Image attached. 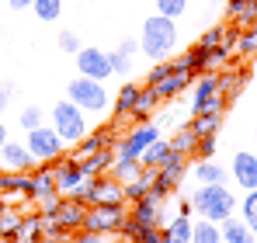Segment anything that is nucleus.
Returning a JSON list of instances; mask_svg holds the SVG:
<instances>
[{"label": "nucleus", "instance_id": "1", "mask_svg": "<svg viewBox=\"0 0 257 243\" xmlns=\"http://www.w3.org/2000/svg\"><path fill=\"white\" fill-rule=\"evenodd\" d=\"M174 49H177V25L174 18H164V14H153L143 21V32H139V52L153 63L160 59H171Z\"/></svg>", "mask_w": 257, "mask_h": 243}, {"label": "nucleus", "instance_id": "2", "mask_svg": "<svg viewBox=\"0 0 257 243\" xmlns=\"http://www.w3.org/2000/svg\"><path fill=\"white\" fill-rule=\"evenodd\" d=\"M191 208H195L202 219L222 222V219L236 215L240 198H236L226 184H198V188H195V195H191Z\"/></svg>", "mask_w": 257, "mask_h": 243}, {"label": "nucleus", "instance_id": "3", "mask_svg": "<svg viewBox=\"0 0 257 243\" xmlns=\"http://www.w3.org/2000/svg\"><path fill=\"white\" fill-rule=\"evenodd\" d=\"M49 118H52V129L59 132V139L66 146H77L87 136V111H80L73 101H56Z\"/></svg>", "mask_w": 257, "mask_h": 243}, {"label": "nucleus", "instance_id": "4", "mask_svg": "<svg viewBox=\"0 0 257 243\" xmlns=\"http://www.w3.org/2000/svg\"><path fill=\"white\" fill-rule=\"evenodd\" d=\"M66 97H70L80 111H87V115H101V111L111 104L104 83L90 80V77H73V80L66 83Z\"/></svg>", "mask_w": 257, "mask_h": 243}, {"label": "nucleus", "instance_id": "5", "mask_svg": "<svg viewBox=\"0 0 257 243\" xmlns=\"http://www.w3.org/2000/svg\"><path fill=\"white\" fill-rule=\"evenodd\" d=\"M77 198L84 205H128L125 202V184L115 181L111 174H97V177H87L84 188L77 191Z\"/></svg>", "mask_w": 257, "mask_h": 243}, {"label": "nucleus", "instance_id": "6", "mask_svg": "<svg viewBox=\"0 0 257 243\" xmlns=\"http://www.w3.org/2000/svg\"><path fill=\"white\" fill-rule=\"evenodd\" d=\"M229 97L219 94V73L209 70L195 80V94H191V115H205V111H226Z\"/></svg>", "mask_w": 257, "mask_h": 243}, {"label": "nucleus", "instance_id": "7", "mask_svg": "<svg viewBox=\"0 0 257 243\" xmlns=\"http://www.w3.org/2000/svg\"><path fill=\"white\" fill-rule=\"evenodd\" d=\"M128 219V205H87V215H84V229L90 233H122Z\"/></svg>", "mask_w": 257, "mask_h": 243}, {"label": "nucleus", "instance_id": "8", "mask_svg": "<svg viewBox=\"0 0 257 243\" xmlns=\"http://www.w3.org/2000/svg\"><path fill=\"white\" fill-rule=\"evenodd\" d=\"M160 139V125L157 122H139L136 129H128L125 136L115 143V157H122V160H139L143 157V150L150 146V143H157Z\"/></svg>", "mask_w": 257, "mask_h": 243}, {"label": "nucleus", "instance_id": "9", "mask_svg": "<svg viewBox=\"0 0 257 243\" xmlns=\"http://www.w3.org/2000/svg\"><path fill=\"white\" fill-rule=\"evenodd\" d=\"M25 146H28V153L35 157V163H56L63 153H66V143L59 139V132L49 125H39V129H32L28 132V139H25Z\"/></svg>", "mask_w": 257, "mask_h": 243}, {"label": "nucleus", "instance_id": "10", "mask_svg": "<svg viewBox=\"0 0 257 243\" xmlns=\"http://www.w3.org/2000/svg\"><path fill=\"white\" fill-rule=\"evenodd\" d=\"M49 222H56V226H63V229H70V233H77V229H84V215H87V205L77 198V195H70V198H56L52 208H45L42 212Z\"/></svg>", "mask_w": 257, "mask_h": 243}, {"label": "nucleus", "instance_id": "11", "mask_svg": "<svg viewBox=\"0 0 257 243\" xmlns=\"http://www.w3.org/2000/svg\"><path fill=\"white\" fill-rule=\"evenodd\" d=\"M52 167V181H56V191L63 195V198H70V195H77L80 188H84V170H80V160L77 157H59L56 163H49Z\"/></svg>", "mask_w": 257, "mask_h": 243}, {"label": "nucleus", "instance_id": "12", "mask_svg": "<svg viewBox=\"0 0 257 243\" xmlns=\"http://www.w3.org/2000/svg\"><path fill=\"white\" fill-rule=\"evenodd\" d=\"M184 174H188V157H181V153H171L167 160H164L160 167H157V181H153V195H160V198H167V195H174Z\"/></svg>", "mask_w": 257, "mask_h": 243}, {"label": "nucleus", "instance_id": "13", "mask_svg": "<svg viewBox=\"0 0 257 243\" xmlns=\"http://www.w3.org/2000/svg\"><path fill=\"white\" fill-rule=\"evenodd\" d=\"M77 73L104 83L108 77H111L108 52H104V49H97V45H80V52H77Z\"/></svg>", "mask_w": 257, "mask_h": 243}, {"label": "nucleus", "instance_id": "14", "mask_svg": "<svg viewBox=\"0 0 257 243\" xmlns=\"http://www.w3.org/2000/svg\"><path fill=\"white\" fill-rule=\"evenodd\" d=\"M128 219L139 222V226H160V222H167L171 215H167V208H164V198L150 191V195L128 202Z\"/></svg>", "mask_w": 257, "mask_h": 243}, {"label": "nucleus", "instance_id": "15", "mask_svg": "<svg viewBox=\"0 0 257 243\" xmlns=\"http://www.w3.org/2000/svg\"><path fill=\"white\" fill-rule=\"evenodd\" d=\"M32 198L45 208H52L56 198H59V191H56V181H52V167L49 163H39V170L32 174Z\"/></svg>", "mask_w": 257, "mask_h": 243}, {"label": "nucleus", "instance_id": "16", "mask_svg": "<svg viewBox=\"0 0 257 243\" xmlns=\"http://www.w3.org/2000/svg\"><path fill=\"white\" fill-rule=\"evenodd\" d=\"M118 143V132H115V125H104V129H87V136L77 143V153L73 157H87V153H101V150H111Z\"/></svg>", "mask_w": 257, "mask_h": 243}, {"label": "nucleus", "instance_id": "17", "mask_svg": "<svg viewBox=\"0 0 257 243\" xmlns=\"http://www.w3.org/2000/svg\"><path fill=\"white\" fill-rule=\"evenodd\" d=\"M233 181L243 191H254L257 188V157L254 153H236L233 157Z\"/></svg>", "mask_w": 257, "mask_h": 243}, {"label": "nucleus", "instance_id": "18", "mask_svg": "<svg viewBox=\"0 0 257 243\" xmlns=\"http://www.w3.org/2000/svg\"><path fill=\"white\" fill-rule=\"evenodd\" d=\"M0 157L7 163V170H32V167H39L35 157L28 153V146H25V143H14V139H7V143L0 146Z\"/></svg>", "mask_w": 257, "mask_h": 243}, {"label": "nucleus", "instance_id": "19", "mask_svg": "<svg viewBox=\"0 0 257 243\" xmlns=\"http://www.w3.org/2000/svg\"><path fill=\"white\" fill-rule=\"evenodd\" d=\"M219 73V94L222 97H240V90L250 83V70L247 66H240V70H215Z\"/></svg>", "mask_w": 257, "mask_h": 243}, {"label": "nucleus", "instance_id": "20", "mask_svg": "<svg viewBox=\"0 0 257 243\" xmlns=\"http://www.w3.org/2000/svg\"><path fill=\"white\" fill-rule=\"evenodd\" d=\"M219 233H222V243H257L254 229L240 219V215H229L219 222Z\"/></svg>", "mask_w": 257, "mask_h": 243}, {"label": "nucleus", "instance_id": "21", "mask_svg": "<svg viewBox=\"0 0 257 243\" xmlns=\"http://www.w3.org/2000/svg\"><path fill=\"white\" fill-rule=\"evenodd\" d=\"M160 243H191V215H174L160 229Z\"/></svg>", "mask_w": 257, "mask_h": 243}, {"label": "nucleus", "instance_id": "22", "mask_svg": "<svg viewBox=\"0 0 257 243\" xmlns=\"http://www.w3.org/2000/svg\"><path fill=\"white\" fill-rule=\"evenodd\" d=\"M191 80H195V73H191V70H174V73H167L164 80L157 83L160 101H174V97H177V94H181V90H184Z\"/></svg>", "mask_w": 257, "mask_h": 243}, {"label": "nucleus", "instance_id": "23", "mask_svg": "<svg viewBox=\"0 0 257 243\" xmlns=\"http://www.w3.org/2000/svg\"><path fill=\"white\" fill-rule=\"evenodd\" d=\"M191 174H195L198 184H226V167L215 160H195Z\"/></svg>", "mask_w": 257, "mask_h": 243}, {"label": "nucleus", "instance_id": "24", "mask_svg": "<svg viewBox=\"0 0 257 243\" xmlns=\"http://www.w3.org/2000/svg\"><path fill=\"white\" fill-rule=\"evenodd\" d=\"M80 160V170L84 177H97V174H108V167L115 160V150H101V153H87V157H77Z\"/></svg>", "mask_w": 257, "mask_h": 243}, {"label": "nucleus", "instance_id": "25", "mask_svg": "<svg viewBox=\"0 0 257 243\" xmlns=\"http://www.w3.org/2000/svg\"><path fill=\"white\" fill-rule=\"evenodd\" d=\"M157 108H160V94H157V87H150V83H146V87L139 90V97H136L132 118H136V122H146L153 111H157Z\"/></svg>", "mask_w": 257, "mask_h": 243}, {"label": "nucleus", "instance_id": "26", "mask_svg": "<svg viewBox=\"0 0 257 243\" xmlns=\"http://www.w3.org/2000/svg\"><path fill=\"white\" fill-rule=\"evenodd\" d=\"M42 233H45V219L42 215H25L21 219V226H18V236H14V243H39L42 240Z\"/></svg>", "mask_w": 257, "mask_h": 243}, {"label": "nucleus", "instance_id": "27", "mask_svg": "<svg viewBox=\"0 0 257 243\" xmlns=\"http://www.w3.org/2000/svg\"><path fill=\"white\" fill-rule=\"evenodd\" d=\"M171 153H174V150H171V139H164V136H160L157 143H150V146L143 150L139 163H143V167H150V170H157V167H160V163L167 160Z\"/></svg>", "mask_w": 257, "mask_h": 243}, {"label": "nucleus", "instance_id": "28", "mask_svg": "<svg viewBox=\"0 0 257 243\" xmlns=\"http://www.w3.org/2000/svg\"><path fill=\"white\" fill-rule=\"evenodd\" d=\"M21 219H25V212H21V208H11V205H4V208H0V240H4V243H14Z\"/></svg>", "mask_w": 257, "mask_h": 243}, {"label": "nucleus", "instance_id": "29", "mask_svg": "<svg viewBox=\"0 0 257 243\" xmlns=\"http://www.w3.org/2000/svg\"><path fill=\"white\" fill-rule=\"evenodd\" d=\"M153 181H157V170H150V167H143V170H139V177H136V181H128V184H125V202H136V198H143V195H150V191H153Z\"/></svg>", "mask_w": 257, "mask_h": 243}, {"label": "nucleus", "instance_id": "30", "mask_svg": "<svg viewBox=\"0 0 257 243\" xmlns=\"http://www.w3.org/2000/svg\"><path fill=\"white\" fill-rule=\"evenodd\" d=\"M191 132L202 139V136H219V125H222V111H205V115H191Z\"/></svg>", "mask_w": 257, "mask_h": 243}, {"label": "nucleus", "instance_id": "31", "mask_svg": "<svg viewBox=\"0 0 257 243\" xmlns=\"http://www.w3.org/2000/svg\"><path fill=\"white\" fill-rule=\"evenodd\" d=\"M139 90H143L139 83H122V87H118V94H115V101H111V108H115V115H118V118H122V115H132Z\"/></svg>", "mask_w": 257, "mask_h": 243}, {"label": "nucleus", "instance_id": "32", "mask_svg": "<svg viewBox=\"0 0 257 243\" xmlns=\"http://www.w3.org/2000/svg\"><path fill=\"white\" fill-rule=\"evenodd\" d=\"M195 146H198V136H195V132H191V125L184 122V125L171 136V150H174V153H181V157H191V153H195Z\"/></svg>", "mask_w": 257, "mask_h": 243}, {"label": "nucleus", "instance_id": "33", "mask_svg": "<svg viewBox=\"0 0 257 243\" xmlns=\"http://www.w3.org/2000/svg\"><path fill=\"white\" fill-rule=\"evenodd\" d=\"M139 170H143V163H139V160H122V157H115L111 167H108V174H111L115 181H122V184L136 181V177H139Z\"/></svg>", "mask_w": 257, "mask_h": 243}, {"label": "nucleus", "instance_id": "34", "mask_svg": "<svg viewBox=\"0 0 257 243\" xmlns=\"http://www.w3.org/2000/svg\"><path fill=\"white\" fill-rule=\"evenodd\" d=\"M236 212H240V219L254 229V236H257V188H254V191H247V198L240 202V208H236Z\"/></svg>", "mask_w": 257, "mask_h": 243}, {"label": "nucleus", "instance_id": "35", "mask_svg": "<svg viewBox=\"0 0 257 243\" xmlns=\"http://www.w3.org/2000/svg\"><path fill=\"white\" fill-rule=\"evenodd\" d=\"M32 11H35L39 21H56V18L63 14V0H35Z\"/></svg>", "mask_w": 257, "mask_h": 243}, {"label": "nucleus", "instance_id": "36", "mask_svg": "<svg viewBox=\"0 0 257 243\" xmlns=\"http://www.w3.org/2000/svg\"><path fill=\"white\" fill-rule=\"evenodd\" d=\"M236 52H240V56H254L257 52V21L247 25V32L236 35Z\"/></svg>", "mask_w": 257, "mask_h": 243}, {"label": "nucleus", "instance_id": "37", "mask_svg": "<svg viewBox=\"0 0 257 243\" xmlns=\"http://www.w3.org/2000/svg\"><path fill=\"white\" fill-rule=\"evenodd\" d=\"M21 129L25 132H32V129H39V125H45V111L39 108V104H28V108H21Z\"/></svg>", "mask_w": 257, "mask_h": 243}, {"label": "nucleus", "instance_id": "38", "mask_svg": "<svg viewBox=\"0 0 257 243\" xmlns=\"http://www.w3.org/2000/svg\"><path fill=\"white\" fill-rule=\"evenodd\" d=\"M108 63H111V77L132 73V56H128V52H122V49H111V52H108Z\"/></svg>", "mask_w": 257, "mask_h": 243}, {"label": "nucleus", "instance_id": "39", "mask_svg": "<svg viewBox=\"0 0 257 243\" xmlns=\"http://www.w3.org/2000/svg\"><path fill=\"white\" fill-rule=\"evenodd\" d=\"M188 11V0H157V14L164 18H181Z\"/></svg>", "mask_w": 257, "mask_h": 243}, {"label": "nucleus", "instance_id": "40", "mask_svg": "<svg viewBox=\"0 0 257 243\" xmlns=\"http://www.w3.org/2000/svg\"><path fill=\"white\" fill-rule=\"evenodd\" d=\"M174 70H177V66H174V59H160V63H157V66L146 73V83H150V87H157V83L164 80L167 73H174Z\"/></svg>", "mask_w": 257, "mask_h": 243}, {"label": "nucleus", "instance_id": "41", "mask_svg": "<svg viewBox=\"0 0 257 243\" xmlns=\"http://www.w3.org/2000/svg\"><path fill=\"white\" fill-rule=\"evenodd\" d=\"M226 32H229V25H215V28H209V32L198 39V45H202V49H215L219 42L226 39Z\"/></svg>", "mask_w": 257, "mask_h": 243}, {"label": "nucleus", "instance_id": "42", "mask_svg": "<svg viewBox=\"0 0 257 243\" xmlns=\"http://www.w3.org/2000/svg\"><path fill=\"white\" fill-rule=\"evenodd\" d=\"M56 45H59L66 56H77V52H80V39H77V32H59Z\"/></svg>", "mask_w": 257, "mask_h": 243}, {"label": "nucleus", "instance_id": "43", "mask_svg": "<svg viewBox=\"0 0 257 243\" xmlns=\"http://www.w3.org/2000/svg\"><path fill=\"white\" fill-rule=\"evenodd\" d=\"M212 153H215V136H202L191 157H198V160H212Z\"/></svg>", "mask_w": 257, "mask_h": 243}, {"label": "nucleus", "instance_id": "44", "mask_svg": "<svg viewBox=\"0 0 257 243\" xmlns=\"http://www.w3.org/2000/svg\"><path fill=\"white\" fill-rule=\"evenodd\" d=\"M70 243H104V240H101V233H90V229H77V233L70 236Z\"/></svg>", "mask_w": 257, "mask_h": 243}, {"label": "nucleus", "instance_id": "45", "mask_svg": "<svg viewBox=\"0 0 257 243\" xmlns=\"http://www.w3.org/2000/svg\"><path fill=\"white\" fill-rule=\"evenodd\" d=\"M11 94H14V87H0V115L7 111V104H11Z\"/></svg>", "mask_w": 257, "mask_h": 243}, {"label": "nucleus", "instance_id": "46", "mask_svg": "<svg viewBox=\"0 0 257 243\" xmlns=\"http://www.w3.org/2000/svg\"><path fill=\"white\" fill-rule=\"evenodd\" d=\"M122 52H128V56H136L139 52V39H122V45H118Z\"/></svg>", "mask_w": 257, "mask_h": 243}, {"label": "nucleus", "instance_id": "47", "mask_svg": "<svg viewBox=\"0 0 257 243\" xmlns=\"http://www.w3.org/2000/svg\"><path fill=\"white\" fill-rule=\"evenodd\" d=\"M7 4H11V11H28L35 0H7Z\"/></svg>", "mask_w": 257, "mask_h": 243}, {"label": "nucleus", "instance_id": "48", "mask_svg": "<svg viewBox=\"0 0 257 243\" xmlns=\"http://www.w3.org/2000/svg\"><path fill=\"white\" fill-rule=\"evenodd\" d=\"M4 143H7V125L0 122V146H4Z\"/></svg>", "mask_w": 257, "mask_h": 243}, {"label": "nucleus", "instance_id": "49", "mask_svg": "<svg viewBox=\"0 0 257 243\" xmlns=\"http://www.w3.org/2000/svg\"><path fill=\"white\" fill-rule=\"evenodd\" d=\"M39 243H59V240H39Z\"/></svg>", "mask_w": 257, "mask_h": 243}, {"label": "nucleus", "instance_id": "50", "mask_svg": "<svg viewBox=\"0 0 257 243\" xmlns=\"http://www.w3.org/2000/svg\"><path fill=\"white\" fill-rule=\"evenodd\" d=\"M4 205H7V202H4V195H0V208H4Z\"/></svg>", "mask_w": 257, "mask_h": 243}, {"label": "nucleus", "instance_id": "51", "mask_svg": "<svg viewBox=\"0 0 257 243\" xmlns=\"http://www.w3.org/2000/svg\"><path fill=\"white\" fill-rule=\"evenodd\" d=\"M250 4H254V7H257V0H250Z\"/></svg>", "mask_w": 257, "mask_h": 243}, {"label": "nucleus", "instance_id": "52", "mask_svg": "<svg viewBox=\"0 0 257 243\" xmlns=\"http://www.w3.org/2000/svg\"><path fill=\"white\" fill-rule=\"evenodd\" d=\"M0 4H4V0H0Z\"/></svg>", "mask_w": 257, "mask_h": 243}, {"label": "nucleus", "instance_id": "53", "mask_svg": "<svg viewBox=\"0 0 257 243\" xmlns=\"http://www.w3.org/2000/svg\"><path fill=\"white\" fill-rule=\"evenodd\" d=\"M219 243H222V240H219Z\"/></svg>", "mask_w": 257, "mask_h": 243}]
</instances>
